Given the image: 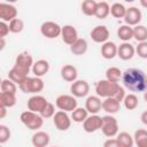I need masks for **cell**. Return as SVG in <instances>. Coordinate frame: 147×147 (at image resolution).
I'll return each mask as SVG.
<instances>
[{
    "label": "cell",
    "mask_w": 147,
    "mask_h": 147,
    "mask_svg": "<svg viewBox=\"0 0 147 147\" xmlns=\"http://www.w3.org/2000/svg\"><path fill=\"white\" fill-rule=\"evenodd\" d=\"M122 82L126 90L133 93L147 90V75L138 68H129L122 74Z\"/></svg>",
    "instance_id": "obj_1"
},
{
    "label": "cell",
    "mask_w": 147,
    "mask_h": 147,
    "mask_svg": "<svg viewBox=\"0 0 147 147\" xmlns=\"http://www.w3.org/2000/svg\"><path fill=\"white\" fill-rule=\"evenodd\" d=\"M20 121L25 127L32 131H38V129H40L44 124V117L39 113L32 110L23 111L20 116Z\"/></svg>",
    "instance_id": "obj_2"
},
{
    "label": "cell",
    "mask_w": 147,
    "mask_h": 147,
    "mask_svg": "<svg viewBox=\"0 0 147 147\" xmlns=\"http://www.w3.org/2000/svg\"><path fill=\"white\" fill-rule=\"evenodd\" d=\"M44 80L41 79V77H37V76H33V77H30L28 76L22 83L18 84V87L20 90L23 92V93H30V94H38L39 92H41L44 90Z\"/></svg>",
    "instance_id": "obj_3"
},
{
    "label": "cell",
    "mask_w": 147,
    "mask_h": 147,
    "mask_svg": "<svg viewBox=\"0 0 147 147\" xmlns=\"http://www.w3.org/2000/svg\"><path fill=\"white\" fill-rule=\"evenodd\" d=\"M118 86H119L118 83H113L108 79H101L95 84V92L96 95H99L100 98L114 96Z\"/></svg>",
    "instance_id": "obj_4"
},
{
    "label": "cell",
    "mask_w": 147,
    "mask_h": 147,
    "mask_svg": "<svg viewBox=\"0 0 147 147\" xmlns=\"http://www.w3.org/2000/svg\"><path fill=\"white\" fill-rule=\"evenodd\" d=\"M101 131L107 138L116 137L118 133V122L116 117H114L111 114H107L106 116H103Z\"/></svg>",
    "instance_id": "obj_5"
},
{
    "label": "cell",
    "mask_w": 147,
    "mask_h": 147,
    "mask_svg": "<svg viewBox=\"0 0 147 147\" xmlns=\"http://www.w3.org/2000/svg\"><path fill=\"white\" fill-rule=\"evenodd\" d=\"M55 106L60 110H64V111L71 113L78 107V103H77L76 96H74L72 94L71 95L70 94H61V95H59L56 98Z\"/></svg>",
    "instance_id": "obj_6"
},
{
    "label": "cell",
    "mask_w": 147,
    "mask_h": 147,
    "mask_svg": "<svg viewBox=\"0 0 147 147\" xmlns=\"http://www.w3.org/2000/svg\"><path fill=\"white\" fill-rule=\"evenodd\" d=\"M62 26H60L56 22L46 21L40 25V33L48 39H54L61 36Z\"/></svg>",
    "instance_id": "obj_7"
},
{
    "label": "cell",
    "mask_w": 147,
    "mask_h": 147,
    "mask_svg": "<svg viewBox=\"0 0 147 147\" xmlns=\"http://www.w3.org/2000/svg\"><path fill=\"white\" fill-rule=\"evenodd\" d=\"M53 123L59 131H67L71 126V117L68 115V111L59 110L53 116Z\"/></svg>",
    "instance_id": "obj_8"
},
{
    "label": "cell",
    "mask_w": 147,
    "mask_h": 147,
    "mask_svg": "<svg viewBox=\"0 0 147 147\" xmlns=\"http://www.w3.org/2000/svg\"><path fill=\"white\" fill-rule=\"evenodd\" d=\"M102 126V117L98 114H91L83 122V130L86 133H93L98 130H101Z\"/></svg>",
    "instance_id": "obj_9"
},
{
    "label": "cell",
    "mask_w": 147,
    "mask_h": 147,
    "mask_svg": "<svg viewBox=\"0 0 147 147\" xmlns=\"http://www.w3.org/2000/svg\"><path fill=\"white\" fill-rule=\"evenodd\" d=\"M70 92L76 98H85L90 92V85L84 79H76L70 85Z\"/></svg>",
    "instance_id": "obj_10"
},
{
    "label": "cell",
    "mask_w": 147,
    "mask_h": 147,
    "mask_svg": "<svg viewBox=\"0 0 147 147\" xmlns=\"http://www.w3.org/2000/svg\"><path fill=\"white\" fill-rule=\"evenodd\" d=\"M30 70H31L30 68H25V67H22V65H18L15 63L14 67L8 72V78L11 79L13 82H15L16 84H20L29 76Z\"/></svg>",
    "instance_id": "obj_11"
},
{
    "label": "cell",
    "mask_w": 147,
    "mask_h": 147,
    "mask_svg": "<svg viewBox=\"0 0 147 147\" xmlns=\"http://www.w3.org/2000/svg\"><path fill=\"white\" fill-rule=\"evenodd\" d=\"M17 17V8L9 2H1L0 3V18L5 22H10L11 20Z\"/></svg>",
    "instance_id": "obj_12"
},
{
    "label": "cell",
    "mask_w": 147,
    "mask_h": 147,
    "mask_svg": "<svg viewBox=\"0 0 147 147\" xmlns=\"http://www.w3.org/2000/svg\"><path fill=\"white\" fill-rule=\"evenodd\" d=\"M92 40L96 44H103L108 41L109 38V30L106 25H96L91 30L90 33Z\"/></svg>",
    "instance_id": "obj_13"
},
{
    "label": "cell",
    "mask_w": 147,
    "mask_h": 147,
    "mask_svg": "<svg viewBox=\"0 0 147 147\" xmlns=\"http://www.w3.org/2000/svg\"><path fill=\"white\" fill-rule=\"evenodd\" d=\"M61 38H62V41L64 44L70 46L71 44H74L78 39V32H77V30H76V28L74 25L67 24V25L62 26Z\"/></svg>",
    "instance_id": "obj_14"
},
{
    "label": "cell",
    "mask_w": 147,
    "mask_h": 147,
    "mask_svg": "<svg viewBox=\"0 0 147 147\" xmlns=\"http://www.w3.org/2000/svg\"><path fill=\"white\" fill-rule=\"evenodd\" d=\"M47 103H48V101L45 96L39 95V94H34L28 100V109L36 111V113H40L46 107Z\"/></svg>",
    "instance_id": "obj_15"
},
{
    "label": "cell",
    "mask_w": 147,
    "mask_h": 147,
    "mask_svg": "<svg viewBox=\"0 0 147 147\" xmlns=\"http://www.w3.org/2000/svg\"><path fill=\"white\" fill-rule=\"evenodd\" d=\"M141 18H142V14H141V11L138 7L126 8V13H125V16H124V21H125L126 24H129L131 26H134V25L140 23Z\"/></svg>",
    "instance_id": "obj_16"
},
{
    "label": "cell",
    "mask_w": 147,
    "mask_h": 147,
    "mask_svg": "<svg viewBox=\"0 0 147 147\" xmlns=\"http://www.w3.org/2000/svg\"><path fill=\"white\" fill-rule=\"evenodd\" d=\"M134 54H136V48L129 41H123L119 46H117V56L123 61L131 60L134 56Z\"/></svg>",
    "instance_id": "obj_17"
},
{
    "label": "cell",
    "mask_w": 147,
    "mask_h": 147,
    "mask_svg": "<svg viewBox=\"0 0 147 147\" xmlns=\"http://www.w3.org/2000/svg\"><path fill=\"white\" fill-rule=\"evenodd\" d=\"M85 108L88 114H98L102 109V101L99 95H90L86 98Z\"/></svg>",
    "instance_id": "obj_18"
},
{
    "label": "cell",
    "mask_w": 147,
    "mask_h": 147,
    "mask_svg": "<svg viewBox=\"0 0 147 147\" xmlns=\"http://www.w3.org/2000/svg\"><path fill=\"white\" fill-rule=\"evenodd\" d=\"M119 108H121V102L114 96L105 98V100L102 101V110H105L107 114L114 115L119 111Z\"/></svg>",
    "instance_id": "obj_19"
},
{
    "label": "cell",
    "mask_w": 147,
    "mask_h": 147,
    "mask_svg": "<svg viewBox=\"0 0 147 147\" xmlns=\"http://www.w3.org/2000/svg\"><path fill=\"white\" fill-rule=\"evenodd\" d=\"M61 77L63 80L68 82V83H72L77 79V76H78V71H77V68L74 67L72 64H64L62 68H61Z\"/></svg>",
    "instance_id": "obj_20"
},
{
    "label": "cell",
    "mask_w": 147,
    "mask_h": 147,
    "mask_svg": "<svg viewBox=\"0 0 147 147\" xmlns=\"http://www.w3.org/2000/svg\"><path fill=\"white\" fill-rule=\"evenodd\" d=\"M31 142L34 147H45L51 142V137L45 131H37L33 133Z\"/></svg>",
    "instance_id": "obj_21"
},
{
    "label": "cell",
    "mask_w": 147,
    "mask_h": 147,
    "mask_svg": "<svg viewBox=\"0 0 147 147\" xmlns=\"http://www.w3.org/2000/svg\"><path fill=\"white\" fill-rule=\"evenodd\" d=\"M101 55L106 60H111L117 56V46L114 41H106L101 46Z\"/></svg>",
    "instance_id": "obj_22"
},
{
    "label": "cell",
    "mask_w": 147,
    "mask_h": 147,
    "mask_svg": "<svg viewBox=\"0 0 147 147\" xmlns=\"http://www.w3.org/2000/svg\"><path fill=\"white\" fill-rule=\"evenodd\" d=\"M48 70H49V63H48V61L42 60V59L36 61V62L33 63L32 68H31L32 74H33L34 76H37V77H42V76H45V75L48 72Z\"/></svg>",
    "instance_id": "obj_23"
},
{
    "label": "cell",
    "mask_w": 147,
    "mask_h": 147,
    "mask_svg": "<svg viewBox=\"0 0 147 147\" xmlns=\"http://www.w3.org/2000/svg\"><path fill=\"white\" fill-rule=\"evenodd\" d=\"M87 41L84 38H78L74 44L70 45V52L74 55H83L87 52Z\"/></svg>",
    "instance_id": "obj_24"
},
{
    "label": "cell",
    "mask_w": 147,
    "mask_h": 147,
    "mask_svg": "<svg viewBox=\"0 0 147 147\" xmlns=\"http://www.w3.org/2000/svg\"><path fill=\"white\" fill-rule=\"evenodd\" d=\"M117 37L122 41H130L133 38V26H131L129 24L121 25L117 29Z\"/></svg>",
    "instance_id": "obj_25"
},
{
    "label": "cell",
    "mask_w": 147,
    "mask_h": 147,
    "mask_svg": "<svg viewBox=\"0 0 147 147\" xmlns=\"http://www.w3.org/2000/svg\"><path fill=\"white\" fill-rule=\"evenodd\" d=\"M16 93L11 92H1L0 93V105L7 108H11L16 105Z\"/></svg>",
    "instance_id": "obj_26"
},
{
    "label": "cell",
    "mask_w": 147,
    "mask_h": 147,
    "mask_svg": "<svg viewBox=\"0 0 147 147\" xmlns=\"http://www.w3.org/2000/svg\"><path fill=\"white\" fill-rule=\"evenodd\" d=\"M96 6L98 2L95 0H84L82 2V11L84 15L86 16H94L95 15V10H96Z\"/></svg>",
    "instance_id": "obj_27"
},
{
    "label": "cell",
    "mask_w": 147,
    "mask_h": 147,
    "mask_svg": "<svg viewBox=\"0 0 147 147\" xmlns=\"http://www.w3.org/2000/svg\"><path fill=\"white\" fill-rule=\"evenodd\" d=\"M110 14V6L108 2L106 1H100L98 2L96 6V10H95V17L99 20H103L106 17H108V15Z\"/></svg>",
    "instance_id": "obj_28"
},
{
    "label": "cell",
    "mask_w": 147,
    "mask_h": 147,
    "mask_svg": "<svg viewBox=\"0 0 147 147\" xmlns=\"http://www.w3.org/2000/svg\"><path fill=\"white\" fill-rule=\"evenodd\" d=\"M15 63L16 64H18V65H22V67H25V68H32V65H33V59H32V56L29 54V53H20L17 56H16V59H15Z\"/></svg>",
    "instance_id": "obj_29"
},
{
    "label": "cell",
    "mask_w": 147,
    "mask_h": 147,
    "mask_svg": "<svg viewBox=\"0 0 147 147\" xmlns=\"http://www.w3.org/2000/svg\"><path fill=\"white\" fill-rule=\"evenodd\" d=\"M133 140L138 147H147V130L138 129L133 134Z\"/></svg>",
    "instance_id": "obj_30"
},
{
    "label": "cell",
    "mask_w": 147,
    "mask_h": 147,
    "mask_svg": "<svg viewBox=\"0 0 147 147\" xmlns=\"http://www.w3.org/2000/svg\"><path fill=\"white\" fill-rule=\"evenodd\" d=\"M126 13V8L121 2H114L110 6V15L115 18H124Z\"/></svg>",
    "instance_id": "obj_31"
},
{
    "label": "cell",
    "mask_w": 147,
    "mask_h": 147,
    "mask_svg": "<svg viewBox=\"0 0 147 147\" xmlns=\"http://www.w3.org/2000/svg\"><path fill=\"white\" fill-rule=\"evenodd\" d=\"M122 71L117 67H110L106 70V79L113 82V83H118L122 79Z\"/></svg>",
    "instance_id": "obj_32"
},
{
    "label": "cell",
    "mask_w": 147,
    "mask_h": 147,
    "mask_svg": "<svg viewBox=\"0 0 147 147\" xmlns=\"http://www.w3.org/2000/svg\"><path fill=\"white\" fill-rule=\"evenodd\" d=\"M88 116V111L84 107H77L74 111H71V119L76 123H83Z\"/></svg>",
    "instance_id": "obj_33"
},
{
    "label": "cell",
    "mask_w": 147,
    "mask_h": 147,
    "mask_svg": "<svg viewBox=\"0 0 147 147\" xmlns=\"http://www.w3.org/2000/svg\"><path fill=\"white\" fill-rule=\"evenodd\" d=\"M121 147H132L134 145L133 137L129 132H118L116 136Z\"/></svg>",
    "instance_id": "obj_34"
},
{
    "label": "cell",
    "mask_w": 147,
    "mask_h": 147,
    "mask_svg": "<svg viewBox=\"0 0 147 147\" xmlns=\"http://www.w3.org/2000/svg\"><path fill=\"white\" fill-rule=\"evenodd\" d=\"M133 38L140 42L147 40V28L141 24H137L133 26Z\"/></svg>",
    "instance_id": "obj_35"
},
{
    "label": "cell",
    "mask_w": 147,
    "mask_h": 147,
    "mask_svg": "<svg viewBox=\"0 0 147 147\" xmlns=\"http://www.w3.org/2000/svg\"><path fill=\"white\" fill-rule=\"evenodd\" d=\"M123 103H124V107L127 110H134L139 105V100H138V96L134 93H129V94L125 95V98L123 100Z\"/></svg>",
    "instance_id": "obj_36"
},
{
    "label": "cell",
    "mask_w": 147,
    "mask_h": 147,
    "mask_svg": "<svg viewBox=\"0 0 147 147\" xmlns=\"http://www.w3.org/2000/svg\"><path fill=\"white\" fill-rule=\"evenodd\" d=\"M0 88H1V92H11V93H16V91H17L16 83L13 82V80L9 79V78L2 79L1 85H0Z\"/></svg>",
    "instance_id": "obj_37"
},
{
    "label": "cell",
    "mask_w": 147,
    "mask_h": 147,
    "mask_svg": "<svg viewBox=\"0 0 147 147\" xmlns=\"http://www.w3.org/2000/svg\"><path fill=\"white\" fill-rule=\"evenodd\" d=\"M8 24H9V30H10L11 33H20L24 29V22L21 18H17V17L11 20Z\"/></svg>",
    "instance_id": "obj_38"
},
{
    "label": "cell",
    "mask_w": 147,
    "mask_h": 147,
    "mask_svg": "<svg viewBox=\"0 0 147 147\" xmlns=\"http://www.w3.org/2000/svg\"><path fill=\"white\" fill-rule=\"evenodd\" d=\"M10 136H11V132H10L9 127L5 124H0V144L1 145L6 144L9 140Z\"/></svg>",
    "instance_id": "obj_39"
},
{
    "label": "cell",
    "mask_w": 147,
    "mask_h": 147,
    "mask_svg": "<svg viewBox=\"0 0 147 147\" xmlns=\"http://www.w3.org/2000/svg\"><path fill=\"white\" fill-rule=\"evenodd\" d=\"M55 106L53 105V103H51V102H48L47 105H46V107L39 113L44 118H51V117H53L54 115H55Z\"/></svg>",
    "instance_id": "obj_40"
},
{
    "label": "cell",
    "mask_w": 147,
    "mask_h": 147,
    "mask_svg": "<svg viewBox=\"0 0 147 147\" xmlns=\"http://www.w3.org/2000/svg\"><path fill=\"white\" fill-rule=\"evenodd\" d=\"M136 53L138 54L139 57L147 59V40L146 41H140L138 44V46L136 47Z\"/></svg>",
    "instance_id": "obj_41"
},
{
    "label": "cell",
    "mask_w": 147,
    "mask_h": 147,
    "mask_svg": "<svg viewBox=\"0 0 147 147\" xmlns=\"http://www.w3.org/2000/svg\"><path fill=\"white\" fill-rule=\"evenodd\" d=\"M9 32H10V30H9V24H8V22L1 21V22H0V38H5Z\"/></svg>",
    "instance_id": "obj_42"
},
{
    "label": "cell",
    "mask_w": 147,
    "mask_h": 147,
    "mask_svg": "<svg viewBox=\"0 0 147 147\" xmlns=\"http://www.w3.org/2000/svg\"><path fill=\"white\" fill-rule=\"evenodd\" d=\"M103 147H121L117 138H108L105 142H103Z\"/></svg>",
    "instance_id": "obj_43"
},
{
    "label": "cell",
    "mask_w": 147,
    "mask_h": 147,
    "mask_svg": "<svg viewBox=\"0 0 147 147\" xmlns=\"http://www.w3.org/2000/svg\"><path fill=\"white\" fill-rule=\"evenodd\" d=\"M125 95H126V94H125V90H124V87H122V86L119 85L118 88H117V91H116V93H115V95H114V98H116L119 102H123Z\"/></svg>",
    "instance_id": "obj_44"
},
{
    "label": "cell",
    "mask_w": 147,
    "mask_h": 147,
    "mask_svg": "<svg viewBox=\"0 0 147 147\" xmlns=\"http://www.w3.org/2000/svg\"><path fill=\"white\" fill-rule=\"evenodd\" d=\"M7 109H8L7 107L0 105V118H1V119L5 118V116H6V114H7Z\"/></svg>",
    "instance_id": "obj_45"
},
{
    "label": "cell",
    "mask_w": 147,
    "mask_h": 147,
    "mask_svg": "<svg viewBox=\"0 0 147 147\" xmlns=\"http://www.w3.org/2000/svg\"><path fill=\"white\" fill-rule=\"evenodd\" d=\"M140 119H141L142 124L147 125V110H145V111L141 113V115H140Z\"/></svg>",
    "instance_id": "obj_46"
},
{
    "label": "cell",
    "mask_w": 147,
    "mask_h": 147,
    "mask_svg": "<svg viewBox=\"0 0 147 147\" xmlns=\"http://www.w3.org/2000/svg\"><path fill=\"white\" fill-rule=\"evenodd\" d=\"M139 2H140V5H141L144 8L147 9V0H139Z\"/></svg>",
    "instance_id": "obj_47"
},
{
    "label": "cell",
    "mask_w": 147,
    "mask_h": 147,
    "mask_svg": "<svg viewBox=\"0 0 147 147\" xmlns=\"http://www.w3.org/2000/svg\"><path fill=\"white\" fill-rule=\"evenodd\" d=\"M5 45H6V44H5V38H1V46H0V49H1V51L5 48Z\"/></svg>",
    "instance_id": "obj_48"
},
{
    "label": "cell",
    "mask_w": 147,
    "mask_h": 147,
    "mask_svg": "<svg viewBox=\"0 0 147 147\" xmlns=\"http://www.w3.org/2000/svg\"><path fill=\"white\" fill-rule=\"evenodd\" d=\"M144 99H145V101L147 102V90L144 92Z\"/></svg>",
    "instance_id": "obj_49"
},
{
    "label": "cell",
    "mask_w": 147,
    "mask_h": 147,
    "mask_svg": "<svg viewBox=\"0 0 147 147\" xmlns=\"http://www.w3.org/2000/svg\"><path fill=\"white\" fill-rule=\"evenodd\" d=\"M16 1H18V0H6V2H9V3H14Z\"/></svg>",
    "instance_id": "obj_50"
},
{
    "label": "cell",
    "mask_w": 147,
    "mask_h": 147,
    "mask_svg": "<svg viewBox=\"0 0 147 147\" xmlns=\"http://www.w3.org/2000/svg\"><path fill=\"white\" fill-rule=\"evenodd\" d=\"M125 2H133V1H136V0H124Z\"/></svg>",
    "instance_id": "obj_51"
}]
</instances>
